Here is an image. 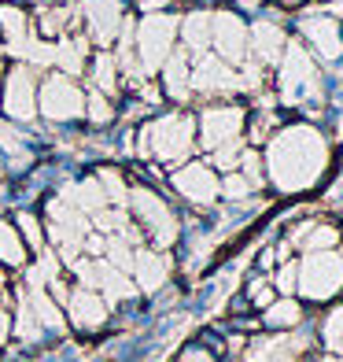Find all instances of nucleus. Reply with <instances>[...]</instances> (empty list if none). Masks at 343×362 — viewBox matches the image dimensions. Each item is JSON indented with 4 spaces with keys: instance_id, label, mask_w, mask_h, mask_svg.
<instances>
[{
    "instance_id": "1",
    "label": "nucleus",
    "mask_w": 343,
    "mask_h": 362,
    "mask_svg": "<svg viewBox=\"0 0 343 362\" xmlns=\"http://www.w3.org/2000/svg\"><path fill=\"white\" fill-rule=\"evenodd\" d=\"M329 170V141L314 126H284L270 137L266 174L281 192H303Z\"/></svg>"
},
{
    "instance_id": "2",
    "label": "nucleus",
    "mask_w": 343,
    "mask_h": 362,
    "mask_svg": "<svg viewBox=\"0 0 343 362\" xmlns=\"http://www.w3.org/2000/svg\"><path fill=\"white\" fill-rule=\"evenodd\" d=\"M192 144H195V122L188 115H162V119L144 126L140 152L155 156L159 163H181L192 156Z\"/></svg>"
},
{
    "instance_id": "3",
    "label": "nucleus",
    "mask_w": 343,
    "mask_h": 362,
    "mask_svg": "<svg viewBox=\"0 0 343 362\" xmlns=\"http://www.w3.org/2000/svg\"><path fill=\"white\" fill-rule=\"evenodd\" d=\"M299 288L310 300H329L343 288V255L329 252H310V259L299 267Z\"/></svg>"
},
{
    "instance_id": "4",
    "label": "nucleus",
    "mask_w": 343,
    "mask_h": 362,
    "mask_svg": "<svg viewBox=\"0 0 343 362\" xmlns=\"http://www.w3.org/2000/svg\"><path fill=\"white\" fill-rule=\"evenodd\" d=\"M174 34H177V19L174 15H148L137 30V48H140V71L155 74L167 56L174 52Z\"/></svg>"
},
{
    "instance_id": "5",
    "label": "nucleus",
    "mask_w": 343,
    "mask_h": 362,
    "mask_svg": "<svg viewBox=\"0 0 343 362\" xmlns=\"http://www.w3.org/2000/svg\"><path fill=\"white\" fill-rule=\"evenodd\" d=\"M281 89L288 104H299L318 96L321 89V74L314 67V59L303 52V45H284V63H281Z\"/></svg>"
},
{
    "instance_id": "6",
    "label": "nucleus",
    "mask_w": 343,
    "mask_h": 362,
    "mask_svg": "<svg viewBox=\"0 0 343 362\" xmlns=\"http://www.w3.org/2000/svg\"><path fill=\"white\" fill-rule=\"evenodd\" d=\"M37 104H41V115H44V119H52V122H71V119H81V115H85V93H81L71 78L52 74V78L41 81Z\"/></svg>"
},
{
    "instance_id": "7",
    "label": "nucleus",
    "mask_w": 343,
    "mask_h": 362,
    "mask_svg": "<svg viewBox=\"0 0 343 362\" xmlns=\"http://www.w3.org/2000/svg\"><path fill=\"white\" fill-rule=\"evenodd\" d=\"M243 122H248V111L240 104H215L200 115V141L203 148H218L225 141H236Z\"/></svg>"
},
{
    "instance_id": "8",
    "label": "nucleus",
    "mask_w": 343,
    "mask_h": 362,
    "mask_svg": "<svg viewBox=\"0 0 343 362\" xmlns=\"http://www.w3.org/2000/svg\"><path fill=\"white\" fill-rule=\"evenodd\" d=\"M210 45L218 48L225 63H243L248 56V26L233 11H215L210 15Z\"/></svg>"
},
{
    "instance_id": "9",
    "label": "nucleus",
    "mask_w": 343,
    "mask_h": 362,
    "mask_svg": "<svg viewBox=\"0 0 343 362\" xmlns=\"http://www.w3.org/2000/svg\"><path fill=\"white\" fill-rule=\"evenodd\" d=\"M174 189L192 204H215L222 196V181L210 170V163H185L174 170Z\"/></svg>"
},
{
    "instance_id": "10",
    "label": "nucleus",
    "mask_w": 343,
    "mask_h": 362,
    "mask_svg": "<svg viewBox=\"0 0 343 362\" xmlns=\"http://www.w3.org/2000/svg\"><path fill=\"white\" fill-rule=\"evenodd\" d=\"M4 111L11 119H34L37 111V81L30 67H11L4 81Z\"/></svg>"
},
{
    "instance_id": "11",
    "label": "nucleus",
    "mask_w": 343,
    "mask_h": 362,
    "mask_svg": "<svg viewBox=\"0 0 343 362\" xmlns=\"http://www.w3.org/2000/svg\"><path fill=\"white\" fill-rule=\"evenodd\" d=\"M243 86V78L229 67L222 56H200V63L192 67V89H200L207 96L215 93H233Z\"/></svg>"
},
{
    "instance_id": "12",
    "label": "nucleus",
    "mask_w": 343,
    "mask_h": 362,
    "mask_svg": "<svg viewBox=\"0 0 343 362\" xmlns=\"http://www.w3.org/2000/svg\"><path fill=\"white\" fill-rule=\"evenodd\" d=\"M299 30L321 59H339L343 56V23L332 19V15H310V19L299 23Z\"/></svg>"
},
{
    "instance_id": "13",
    "label": "nucleus",
    "mask_w": 343,
    "mask_h": 362,
    "mask_svg": "<svg viewBox=\"0 0 343 362\" xmlns=\"http://www.w3.org/2000/svg\"><path fill=\"white\" fill-rule=\"evenodd\" d=\"M85 19L92 37L100 45H111L114 34L122 30V4L119 0H85Z\"/></svg>"
},
{
    "instance_id": "14",
    "label": "nucleus",
    "mask_w": 343,
    "mask_h": 362,
    "mask_svg": "<svg viewBox=\"0 0 343 362\" xmlns=\"http://www.w3.org/2000/svg\"><path fill=\"white\" fill-rule=\"evenodd\" d=\"M133 204H137V211H140V222H148L152 226V233L167 244V240H174V215H170V207L159 200V196L152 192V189H137L133 192Z\"/></svg>"
},
{
    "instance_id": "15",
    "label": "nucleus",
    "mask_w": 343,
    "mask_h": 362,
    "mask_svg": "<svg viewBox=\"0 0 343 362\" xmlns=\"http://www.w3.org/2000/svg\"><path fill=\"white\" fill-rule=\"evenodd\" d=\"M284 45H288V37H284V30L277 23H258L248 34V48H255V56L263 63H281Z\"/></svg>"
},
{
    "instance_id": "16",
    "label": "nucleus",
    "mask_w": 343,
    "mask_h": 362,
    "mask_svg": "<svg viewBox=\"0 0 343 362\" xmlns=\"http://www.w3.org/2000/svg\"><path fill=\"white\" fill-rule=\"evenodd\" d=\"M162 86H167V93L174 96V100H185L188 89H192V67H188V56L185 52H170L167 63H162Z\"/></svg>"
},
{
    "instance_id": "17",
    "label": "nucleus",
    "mask_w": 343,
    "mask_h": 362,
    "mask_svg": "<svg viewBox=\"0 0 343 362\" xmlns=\"http://www.w3.org/2000/svg\"><path fill=\"white\" fill-rule=\"evenodd\" d=\"M181 41H185V48H192V52H203V48L210 45V11H192V15H185Z\"/></svg>"
},
{
    "instance_id": "18",
    "label": "nucleus",
    "mask_w": 343,
    "mask_h": 362,
    "mask_svg": "<svg viewBox=\"0 0 343 362\" xmlns=\"http://www.w3.org/2000/svg\"><path fill=\"white\" fill-rule=\"evenodd\" d=\"M0 26H4V34H8V45L15 48V52H23V45L30 41L23 8H11V4H4V8H0Z\"/></svg>"
},
{
    "instance_id": "19",
    "label": "nucleus",
    "mask_w": 343,
    "mask_h": 362,
    "mask_svg": "<svg viewBox=\"0 0 343 362\" xmlns=\"http://www.w3.org/2000/svg\"><path fill=\"white\" fill-rule=\"evenodd\" d=\"M0 144H4V152H8V156H15V159H11V167H15V170H23L26 163H30V148H26L23 134H19L15 126H0Z\"/></svg>"
},
{
    "instance_id": "20",
    "label": "nucleus",
    "mask_w": 343,
    "mask_h": 362,
    "mask_svg": "<svg viewBox=\"0 0 343 362\" xmlns=\"http://www.w3.org/2000/svg\"><path fill=\"white\" fill-rule=\"evenodd\" d=\"M81 59H85V45L81 41H71V37H63L59 45H56V63L63 71H81Z\"/></svg>"
},
{
    "instance_id": "21",
    "label": "nucleus",
    "mask_w": 343,
    "mask_h": 362,
    "mask_svg": "<svg viewBox=\"0 0 343 362\" xmlns=\"http://www.w3.org/2000/svg\"><path fill=\"white\" fill-rule=\"evenodd\" d=\"M210 163H215L218 170H236L240 167V152H243V144H240V137L236 141H225V144H218V148H210Z\"/></svg>"
},
{
    "instance_id": "22",
    "label": "nucleus",
    "mask_w": 343,
    "mask_h": 362,
    "mask_svg": "<svg viewBox=\"0 0 343 362\" xmlns=\"http://www.w3.org/2000/svg\"><path fill=\"white\" fill-rule=\"evenodd\" d=\"M339 244V229L336 226H310L306 237V252H329Z\"/></svg>"
},
{
    "instance_id": "23",
    "label": "nucleus",
    "mask_w": 343,
    "mask_h": 362,
    "mask_svg": "<svg viewBox=\"0 0 343 362\" xmlns=\"http://www.w3.org/2000/svg\"><path fill=\"white\" fill-rule=\"evenodd\" d=\"M92 81L100 86L104 93H114L119 86H114V56H107V52H100L92 59Z\"/></svg>"
},
{
    "instance_id": "24",
    "label": "nucleus",
    "mask_w": 343,
    "mask_h": 362,
    "mask_svg": "<svg viewBox=\"0 0 343 362\" xmlns=\"http://www.w3.org/2000/svg\"><path fill=\"white\" fill-rule=\"evenodd\" d=\"M299 315H303V310H299V303H296V300H281V303H270L266 322L284 329V325H296V322H299Z\"/></svg>"
},
{
    "instance_id": "25",
    "label": "nucleus",
    "mask_w": 343,
    "mask_h": 362,
    "mask_svg": "<svg viewBox=\"0 0 343 362\" xmlns=\"http://www.w3.org/2000/svg\"><path fill=\"white\" fill-rule=\"evenodd\" d=\"M236 170L248 177L255 189H263V156H258L255 148H243V152H240V167Z\"/></svg>"
},
{
    "instance_id": "26",
    "label": "nucleus",
    "mask_w": 343,
    "mask_h": 362,
    "mask_svg": "<svg viewBox=\"0 0 343 362\" xmlns=\"http://www.w3.org/2000/svg\"><path fill=\"white\" fill-rule=\"evenodd\" d=\"M255 185L248 177H243L240 170H225V181H222V196H229V200H243V196H251Z\"/></svg>"
},
{
    "instance_id": "27",
    "label": "nucleus",
    "mask_w": 343,
    "mask_h": 362,
    "mask_svg": "<svg viewBox=\"0 0 343 362\" xmlns=\"http://www.w3.org/2000/svg\"><path fill=\"white\" fill-rule=\"evenodd\" d=\"M23 248H19V237H15V229L8 222H0V259H8V262H19Z\"/></svg>"
},
{
    "instance_id": "28",
    "label": "nucleus",
    "mask_w": 343,
    "mask_h": 362,
    "mask_svg": "<svg viewBox=\"0 0 343 362\" xmlns=\"http://www.w3.org/2000/svg\"><path fill=\"white\" fill-rule=\"evenodd\" d=\"M325 344H329L332 351H343V307H336L329 325H325Z\"/></svg>"
},
{
    "instance_id": "29",
    "label": "nucleus",
    "mask_w": 343,
    "mask_h": 362,
    "mask_svg": "<svg viewBox=\"0 0 343 362\" xmlns=\"http://www.w3.org/2000/svg\"><path fill=\"white\" fill-rule=\"evenodd\" d=\"M89 119H92L96 126H107V122L114 119V107L107 104V96H100V93L89 96Z\"/></svg>"
},
{
    "instance_id": "30",
    "label": "nucleus",
    "mask_w": 343,
    "mask_h": 362,
    "mask_svg": "<svg viewBox=\"0 0 343 362\" xmlns=\"http://www.w3.org/2000/svg\"><path fill=\"white\" fill-rule=\"evenodd\" d=\"M273 126H277V115L258 111L255 119H251V141H255V144H258V141H270V137H273Z\"/></svg>"
},
{
    "instance_id": "31",
    "label": "nucleus",
    "mask_w": 343,
    "mask_h": 362,
    "mask_svg": "<svg viewBox=\"0 0 343 362\" xmlns=\"http://www.w3.org/2000/svg\"><path fill=\"white\" fill-rule=\"evenodd\" d=\"M78 200L89 204V207H100L104 204V189L96 185V181H85V185H78Z\"/></svg>"
},
{
    "instance_id": "32",
    "label": "nucleus",
    "mask_w": 343,
    "mask_h": 362,
    "mask_svg": "<svg viewBox=\"0 0 343 362\" xmlns=\"http://www.w3.org/2000/svg\"><path fill=\"white\" fill-rule=\"evenodd\" d=\"M296 285H299V267H296V262H288V267H281V274H277V288L291 296Z\"/></svg>"
},
{
    "instance_id": "33",
    "label": "nucleus",
    "mask_w": 343,
    "mask_h": 362,
    "mask_svg": "<svg viewBox=\"0 0 343 362\" xmlns=\"http://www.w3.org/2000/svg\"><path fill=\"white\" fill-rule=\"evenodd\" d=\"M19 226H23V233L30 237V244H34V248H41V226H37V218H34V215H23Z\"/></svg>"
},
{
    "instance_id": "34",
    "label": "nucleus",
    "mask_w": 343,
    "mask_h": 362,
    "mask_svg": "<svg viewBox=\"0 0 343 362\" xmlns=\"http://www.w3.org/2000/svg\"><path fill=\"white\" fill-rule=\"evenodd\" d=\"M140 267H144V281H148V285L162 281V267H155V259H152V255H144V259H140Z\"/></svg>"
},
{
    "instance_id": "35",
    "label": "nucleus",
    "mask_w": 343,
    "mask_h": 362,
    "mask_svg": "<svg viewBox=\"0 0 343 362\" xmlns=\"http://www.w3.org/2000/svg\"><path fill=\"white\" fill-rule=\"evenodd\" d=\"M281 4H288V8H296V4H306V0H281Z\"/></svg>"
},
{
    "instance_id": "36",
    "label": "nucleus",
    "mask_w": 343,
    "mask_h": 362,
    "mask_svg": "<svg viewBox=\"0 0 343 362\" xmlns=\"http://www.w3.org/2000/svg\"><path fill=\"white\" fill-rule=\"evenodd\" d=\"M0 337H4V315H0Z\"/></svg>"
},
{
    "instance_id": "37",
    "label": "nucleus",
    "mask_w": 343,
    "mask_h": 362,
    "mask_svg": "<svg viewBox=\"0 0 343 362\" xmlns=\"http://www.w3.org/2000/svg\"><path fill=\"white\" fill-rule=\"evenodd\" d=\"M0 177H4V167H0Z\"/></svg>"
}]
</instances>
